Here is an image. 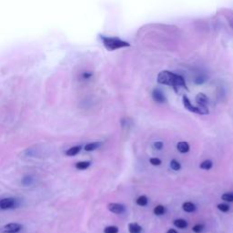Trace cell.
<instances>
[{
	"mask_svg": "<svg viewBox=\"0 0 233 233\" xmlns=\"http://www.w3.org/2000/svg\"><path fill=\"white\" fill-rule=\"evenodd\" d=\"M157 80L160 84L172 87L176 92H177L179 88L188 89L184 77L180 75L175 74L169 70H164L160 72L158 75Z\"/></svg>",
	"mask_w": 233,
	"mask_h": 233,
	"instance_id": "cell-1",
	"label": "cell"
},
{
	"mask_svg": "<svg viewBox=\"0 0 233 233\" xmlns=\"http://www.w3.org/2000/svg\"><path fill=\"white\" fill-rule=\"evenodd\" d=\"M103 44L105 48L109 51H114L119 48H127L129 47V44L118 38H109V37H103L102 38Z\"/></svg>",
	"mask_w": 233,
	"mask_h": 233,
	"instance_id": "cell-2",
	"label": "cell"
},
{
	"mask_svg": "<svg viewBox=\"0 0 233 233\" xmlns=\"http://www.w3.org/2000/svg\"><path fill=\"white\" fill-rule=\"evenodd\" d=\"M16 206V199L13 198H6L0 199V209L1 210H9Z\"/></svg>",
	"mask_w": 233,
	"mask_h": 233,
	"instance_id": "cell-3",
	"label": "cell"
},
{
	"mask_svg": "<svg viewBox=\"0 0 233 233\" xmlns=\"http://www.w3.org/2000/svg\"><path fill=\"white\" fill-rule=\"evenodd\" d=\"M108 210L115 214H122L125 212V206L119 203H109L108 204Z\"/></svg>",
	"mask_w": 233,
	"mask_h": 233,
	"instance_id": "cell-4",
	"label": "cell"
},
{
	"mask_svg": "<svg viewBox=\"0 0 233 233\" xmlns=\"http://www.w3.org/2000/svg\"><path fill=\"white\" fill-rule=\"evenodd\" d=\"M22 229V226L18 223H9L4 227V232L5 233H16L20 231Z\"/></svg>",
	"mask_w": 233,
	"mask_h": 233,
	"instance_id": "cell-5",
	"label": "cell"
},
{
	"mask_svg": "<svg viewBox=\"0 0 233 233\" xmlns=\"http://www.w3.org/2000/svg\"><path fill=\"white\" fill-rule=\"evenodd\" d=\"M182 102H183V105H184V107H185V109H186L187 110H188V111H190V112H192V113L198 114V108H197V106H193V105L191 104L189 99H188L187 96H185V95L183 96V98H182Z\"/></svg>",
	"mask_w": 233,
	"mask_h": 233,
	"instance_id": "cell-6",
	"label": "cell"
},
{
	"mask_svg": "<svg viewBox=\"0 0 233 233\" xmlns=\"http://www.w3.org/2000/svg\"><path fill=\"white\" fill-rule=\"evenodd\" d=\"M152 98L153 99L158 102V103H164L166 101V97L163 94V92L159 89V88H155L152 92Z\"/></svg>",
	"mask_w": 233,
	"mask_h": 233,
	"instance_id": "cell-7",
	"label": "cell"
},
{
	"mask_svg": "<svg viewBox=\"0 0 233 233\" xmlns=\"http://www.w3.org/2000/svg\"><path fill=\"white\" fill-rule=\"evenodd\" d=\"M195 99H196L197 105H203V106H207L208 101H209L208 97H207L205 94H203V93H199V94L196 96Z\"/></svg>",
	"mask_w": 233,
	"mask_h": 233,
	"instance_id": "cell-8",
	"label": "cell"
},
{
	"mask_svg": "<svg viewBox=\"0 0 233 233\" xmlns=\"http://www.w3.org/2000/svg\"><path fill=\"white\" fill-rule=\"evenodd\" d=\"M177 149L180 152V153H187L189 151L190 147L188 145V142L186 141H180L177 144Z\"/></svg>",
	"mask_w": 233,
	"mask_h": 233,
	"instance_id": "cell-9",
	"label": "cell"
},
{
	"mask_svg": "<svg viewBox=\"0 0 233 233\" xmlns=\"http://www.w3.org/2000/svg\"><path fill=\"white\" fill-rule=\"evenodd\" d=\"M142 231V228L135 222H131L128 224V231L129 233H140Z\"/></svg>",
	"mask_w": 233,
	"mask_h": 233,
	"instance_id": "cell-10",
	"label": "cell"
},
{
	"mask_svg": "<svg viewBox=\"0 0 233 233\" xmlns=\"http://www.w3.org/2000/svg\"><path fill=\"white\" fill-rule=\"evenodd\" d=\"M182 208H183V210H184V211L188 212V213L193 212V211H195V210H196V206H195L192 202H185V203H183Z\"/></svg>",
	"mask_w": 233,
	"mask_h": 233,
	"instance_id": "cell-11",
	"label": "cell"
},
{
	"mask_svg": "<svg viewBox=\"0 0 233 233\" xmlns=\"http://www.w3.org/2000/svg\"><path fill=\"white\" fill-rule=\"evenodd\" d=\"M174 225L178 229H185L188 227V222L183 219H177L174 220Z\"/></svg>",
	"mask_w": 233,
	"mask_h": 233,
	"instance_id": "cell-12",
	"label": "cell"
},
{
	"mask_svg": "<svg viewBox=\"0 0 233 233\" xmlns=\"http://www.w3.org/2000/svg\"><path fill=\"white\" fill-rule=\"evenodd\" d=\"M101 145V143L99 142H92V143H88L85 146V150L86 151H94L96 150L98 148H99V146Z\"/></svg>",
	"mask_w": 233,
	"mask_h": 233,
	"instance_id": "cell-13",
	"label": "cell"
},
{
	"mask_svg": "<svg viewBox=\"0 0 233 233\" xmlns=\"http://www.w3.org/2000/svg\"><path fill=\"white\" fill-rule=\"evenodd\" d=\"M81 149V147L80 146H76V147H72L70 148L69 149H67L66 151V156H75L77 155Z\"/></svg>",
	"mask_w": 233,
	"mask_h": 233,
	"instance_id": "cell-14",
	"label": "cell"
},
{
	"mask_svg": "<svg viewBox=\"0 0 233 233\" xmlns=\"http://www.w3.org/2000/svg\"><path fill=\"white\" fill-rule=\"evenodd\" d=\"M136 203L138 205V206H141V207H144V206H147L148 203H149V199L146 196L142 195V196H139L137 200H136Z\"/></svg>",
	"mask_w": 233,
	"mask_h": 233,
	"instance_id": "cell-15",
	"label": "cell"
},
{
	"mask_svg": "<svg viewBox=\"0 0 233 233\" xmlns=\"http://www.w3.org/2000/svg\"><path fill=\"white\" fill-rule=\"evenodd\" d=\"M90 165H91V163L89 161H79V162L76 163V168L77 170H87Z\"/></svg>",
	"mask_w": 233,
	"mask_h": 233,
	"instance_id": "cell-16",
	"label": "cell"
},
{
	"mask_svg": "<svg viewBox=\"0 0 233 233\" xmlns=\"http://www.w3.org/2000/svg\"><path fill=\"white\" fill-rule=\"evenodd\" d=\"M212 166H213L212 161H210V160H204L203 162L200 163L199 168L201 170H210L212 168Z\"/></svg>",
	"mask_w": 233,
	"mask_h": 233,
	"instance_id": "cell-17",
	"label": "cell"
},
{
	"mask_svg": "<svg viewBox=\"0 0 233 233\" xmlns=\"http://www.w3.org/2000/svg\"><path fill=\"white\" fill-rule=\"evenodd\" d=\"M154 214L157 215V216H160V215H163L166 211V209L164 206L162 205H158L154 208Z\"/></svg>",
	"mask_w": 233,
	"mask_h": 233,
	"instance_id": "cell-18",
	"label": "cell"
},
{
	"mask_svg": "<svg viewBox=\"0 0 233 233\" xmlns=\"http://www.w3.org/2000/svg\"><path fill=\"white\" fill-rule=\"evenodd\" d=\"M170 168H171L173 170H175V171H178V170L181 169V165H180V163H179L177 160H172L170 161Z\"/></svg>",
	"mask_w": 233,
	"mask_h": 233,
	"instance_id": "cell-19",
	"label": "cell"
},
{
	"mask_svg": "<svg viewBox=\"0 0 233 233\" xmlns=\"http://www.w3.org/2000/svg\"><path fill=\"white\" fill-rule=\"evenodd\" d=\"M222 200H225L227 202H233V192H227L224 193L221 196Z\"/></svg>",
	"mask_w": 233,
	"mask_h": 233,
	"instance_id": "cell-20",
	"label": "cell"
},
{
	"mask_svg": "<svg viewBox=\"0 0 233 233\" xmlns=\"http://www.w3.org/2000/svg\"><path fill=\"white\" fill-rule=\"evenodd\" d=\"M104 233H118V228L116 226H109L104 229Z\"/></svg>",
	"mask_w": 233,
	"mask_h": 233,
	"instance_id": "cell-21",
	"label": "cell"
},
{
	"mask_svg": "<svg viewBox=\"0 0 233 233\" xmlns=\"http://www.w3.org/2000/svg\"><path fill=\"white\" fill-rule=\"evenodd\" d=\"M218 210L222 211V212H228L230 210V206L227 205V204H224V203H220V204H218L217 206Z\"/></svg>",
	"mask_w": 233,
	"mask_h": 233,
	"instance_id": "cell-22",
	"label": "cell"
},
{
	"mask_svg": "<svg viewBox=\"0 0 233 233\" xmlns=\"http://www.w3.org/2000/svg\"><path fill=\"white\" fill-rule=\"evenodd\" d=\"M203 230H204V226H203L202 224H197V225H195V226L192 228L193 232L195 233H201L203 231Z\"/></svg>",
	"mask_w": 233,
	"mask_h": 233,
	"instance_id": "cell-23",
	"label": "cell"
},
{
	"mask_svg": "<svg viewBox=\"0 0 233 233\" xmlns=\"http://www.w3.org/2000/svg\"><path fill=\"white\" fill-rule=\"evenodd\" d=\"M149 162L153 166H160V165H161V160L160 159H158V158H150L149 159Z\"/></svg>",
	"mask_w": 233,
	"mask_h": 233,
	"instance_id": "cell-24",
	"label": "cell"
},
{
	"mask_svg": "<svg viewBox=\"0 0 233 233\" xmlns=\"http://www.w3.org/2000/svg\"><path fill=\"white\" fill-rule=\"evenodd\" d=\"M32 183V177H25L22 178V184L25 186H28Z\"/></svg>",
	"mask_w": 233,
	"mask_h": 233,
	"instance_id": "cell-25",
	"label": "cell"
},
{
	"mask_svg": "<svg viewBox=\"0 0 233 233\" xmlns=\"http://www.w3.org/2000/svg\"><path fill=\"white\" fill-rule=\"evenodd\" d=\"M195 83L196 84H202V83H204L205 82V77H202V76H198L196 78H195Z\"/></svg>",
	"mask_w": 233,
	"mask_h": 233,
	"instance_id": "cell-26",
	"label": "cell"
},
{
	"mask_svg": "<svg viewBox=\"0 0 233 233\" xmlns=\"http://www.w3.org/2000/svg\"><path fill=\"white\" fill-rule=\"evenodd\" d=\"M163 146H164V144H163L162 141H156V142L154 143V148H155L156 149H158V150L162 149Z\"/></svg>",
	"mask_w": 233,
	"mask_h": 233,
	"instance_id": "cell-27",
	"label": "cell"
},
{
	"mask_svg": "<svg viewBox=\"0 0 233 233\" xmlns=\"http://www.w3.org/2000/svg\"><path fill=\"white\" fill-rule=\"evenodd\" d=\"M167 233H177V231L176 230H174V229H170V230H169L167 231Z\"/></svg>",
	"mask_w": 233,
	"mask_h": 233,
	"instance_id": "cell-28",
	"label": "cell"
},
{
	"mask_svg": "<svg viewBox=\"0 0 233 233\" xmlns=\"http://www.w3.org/2000/svg\"><path fill=\"white\" fill-rule=\"evenodd\" d=\"M231 26L232 27V28H233V19L231 20Z\"/></svg>",
	"mask_w": 233,
	"mask_h": 233,
	"instance_id": "cell-29",
	"label": "cell"
}]
</instances>
